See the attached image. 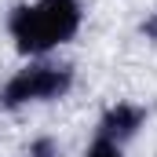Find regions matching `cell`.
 Here are the masks:
<instances>
[{"label": "cell", "mask_w": 157, "mask_h": 157, "mask_svg": "<svg viewBox=\"0 0 157 157\" xmlns=\"http://www.w3.org/2000/svg\"><path fill=\"white\" fill-rule=\"evenodd\" d=\"M11 40L26 55H44L80 29V4L77 0H37L11 11Z\"/></svg>", "instance_id": "1"}, {"label": "cell", "mask_w": 157, "mask_h": 157, "mask_svg": "<svg viewBox=\"0 0 157 157\" xmlns=\"http://www.w3.org/2000/svg\"><path fill=\"white\" fill-rule=\"evenodd\" d=\"M29 157H59V146H55V139H37V143L29 146Z\"/></svg>", "instance_id": "5"}, {"label": "cell", "mask_w": 157, "mask_h": 157, "mask_svg": "<svg viewBox=\"0 0 157 157\" xmlns=\"http://www.w3.org/2000/svg\"><path fill=\"white\" fill-rule=\"evenodd\" d=\"M143 33H146L150 40H157V11L150 15V18H146V22H143Z\"/></svg>", "instance_id": "6"}, {"label": "cell", "mask_w": 157, "mask_h": 157, "mask_svg": "<svg viewBox=\"0 0 157 157\" xmlns=\"http://www.w3.org/2000/svg\"><path fill=\"white\" fill-rule=\"evenodd\" d=\"M73 84V73L66 66H26L4 84L0 91V106L15 110L26 102H44V99H59L66 88Z\"/></svg>", "instance_id": "2"}, {"label": "cell", "mask_w": 157, "mask_h": 157, "mask_svg": "<svg viewBox=\"0 0 157 157\" xmlns=\"http://www.w3.org/2000/svg\"><path fill=\"white\" fill-rule=\"evenodd\" d=\"M143 117H146V113H143L139 106H132V102H117V106H110L106 117H102V135L113 139V143H121V139H128V135L139 132Z\"/></svg>", "instance_id": "3"}, {"label": "cell", "mask_w": 157, "mask_h": 157, "mask_svg": "<svg viewBox=\"0 0 157 157\" xmlns=\"http://www.w3.org/2000/svg\"><path fill=\"white\" fill-rule=\"evenodd\" d=\"M84 157H121V146L113 143V139H106V135H99L91 146H88V154Z\"/></svg>", "instance_id": "4"}]
</instances>
